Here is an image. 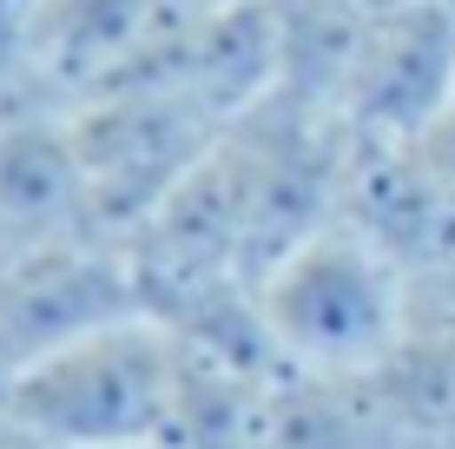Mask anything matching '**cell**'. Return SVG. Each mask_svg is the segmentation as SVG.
I'll list each match as a JSON object with an SVG mask.
<instances>
[{
	"label": "cell",
	"instance_id": "6da1fadb",
	"mask_svg": "<svg viewBox=\"0 0 455 449\" xmlns=\"http://www.w3.org/2000/svg\"><path fill=\"white\" fill-rule=\"evenodd\" d=\"M251 291L271 350L297 377H376L416 337V277L343 219L291 245Z\"/></svg>",
	"mask_w": 455,
	"mask_h": 449
},
{
	"label": "cell",
	"instance_id": "7a4b0ae2",
	"mask_svg": "<svg viewBox=\"0 0 455 449\" xmlns=\"http://www.w3.org/2000/svg\"><path fill=\"white\" fill-rule=\"evenodd\" d=\"M179 337L165 317H125L0 377V404L46 449H165L179 416Z\"/></svg>",
	"mask_w": 455,
	"mask_h": 449
},
{
	"label": "cell",
	"instance_id": "3957f363",
	"mask_svg": "<svg viewBox=\"0 0 455 449\" xmlns=\"http://www.w3.org/2000/svg\"><path fill=\"white\" fill-rule=\"evenodd\" d=\"M67 119H73V146H80V172H86V219L100 238H119V245L231 132L198 100L152 86V80H125L113 92H100V100L73 106Z\"/></svg>",
	"mask_w": 455,
	"mask_h": 449
},
{
	"label": "cell",
	"instance_id": "277c9868",
	"mask_svg": "<svg viewBox=\"0 0 455 449\" xmlns=\"http://www.w3.org/2000/svg\"><path fill=\"white\" fill-rule=\"evenodd\" d=\"M146 285L119 238L67 231L0 258V377L80 344L106 324L146 317Z\"/></svg>",
	"mask_w": 455,
	"mask_h": 449
},
{
	"label": "cell",
	"instance_id": "5b68a950",
	"mask_svg": "<svg viewBox=\"0 0 455 449\" xmlns=\"http://www.w3.org/2000/svg\"><path fill=\"white\" fill-rule=\"evenodd\" d=\"M455 113V0H396L363 27L331 92L356 146H422Z\"/></svg>",
	"mask_w": 455,
	"mask_h": 449
},
{
	"label": "cell",
	"instance_id": "8992f818",
	"mask_svg": "<svg viewBox=\"0 0 455 449\" xmlns=\"http://www.w3.org/2000/svg\"><path fill=\"white\" fill-rule=\"evenodd\" d=\"M179 13V0H34L20 27L46 106L73 113V106L113 92L119 80H132L139 60L165 40Z\"/></svg>",
	"mask_w": 455,
	"mask_h": 449
},
{
	"label": "cell",
	"instance_id": "52a82bcc",
	"mask_svg": "<svg viewBox=\"0 0 455 449\" xmlns=\"http://www.w3.org/2000/svg\"><path fill=\"white\" fill-rule=\"evenodd\" d=\"M337 219L396 258L416 285L455 258V185L429 146H356Z\"/></svg>",
	"mask_w": 455,
	"mask_h": 449
},
{
	"label": "cell",
	"instance_id": "ba28073f",
	"mask_svg": "<svg viewBox=\"0 0 455 449\" xmlns=\"http://www.w3.org/2000/svg\"><path fill=\"white\" fill-rule=\"evenodd\" d=\"M92 231L86 172L67 113H27L0 126V258L27 245Z\"/></svg>",
	"mask_w": 455,
	"mask_h": 449
},
{
	"label": "cell",
	"instance_id": "9c48e42d",
	"mask_svg": "<svg viewBox=\"0 0 455 449\" xmlns=\"http://www.w3.org/2000/svg\"><path fill=\"white\" fill-rule=\"evenodd\" d=\"M27 113H53V106H46V92H40V80H34L20 13L0 7V126H7V119H27Z\"/></svg>",
	"mask_w": 455,
	"mask_h": 449
},
{
	"label": "cell",
	"instance_id": "30bf717a",
	"mask_svg": "<svg viewBox=\"0 0 455 449\" xmlns=\"http://www.w3.org/2000/svg\"><path fill=\"white\" fill-rule=\"evenodd\" d=\"M422 146H429V159L443 165V172H449V185H455V113H449V119H443V126H435L429 139H422Z\"/></svg>",
	"mask_w": 455,
	"mask_h": 449
},
{
	"label": "cell",
	"instance_id": "8fae6325",
	"mask_svg": "<svg viewBox=\"0 0 455 449\" xmlns=\"http://www.w3.org/2000/svg\"><path fill=\"white\" fill-rule=\"evenodd\" d=\"M0 449H46L40 437H34V429H27L20 423V416H13L7 404H0Z\"/></svg>",
	"mask_w": 455,
	"mask_h": 449
},
{
	"label": "cell",
	"instance_id": "7c38bea8",
	"mask_svg": "<svg viewBox=\"0 0 455 449\" xmlns=\"http://www.w3.org/2000/svg\"><path fill=\"white\" fill-rule=\"evenodd\" d=\"M179 7H231V0H179Z\"/></svg>",
	"mask_w": 455,
	"mask_h": 449
},
{
	"label": "cell",
	"instance_id": "4fadbf2b",
	"mask_svg": "<svg viewBox=\"0 0 455 449\" xmlns=\"http://www.w3.org/2000/svg\"><path fill=\"white\" fill-rule=\"evenodd\" d=\"M0 7H13V13H27V7H34V0H0Z\"/></svg>",
	"mask_w": 455,
	"mask_h": 449
}]
</instances>
